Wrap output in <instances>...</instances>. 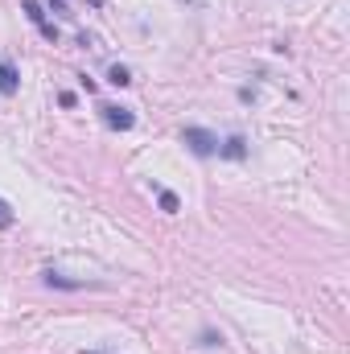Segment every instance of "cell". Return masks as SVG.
Returning a JSON list of instances; mask_svg holds the SVG:
<instances>
[{
	"label": "cell",
	"mask_w": 350,
	"mask_h": 354,
	"mask_svg": "<svg viewBox=\"0 0 350 354\" xmlns=\"http://www.w3.org/2000/svg\"><path fill=\"white\" fill-rule=\"evenodd\" d=\"M181 145H190L194 157H214L219 153V136L206 128H181Z\"/></svg>",
	"instance_id": "obj_1"
},
{
	"label": "cell",
	"mask_w": 350,
	"mask_h": 354,
	"mask_svg": "<svg viewBox=\"0 0 350 354\" xmlns=\"http://www.w3.org/2000/svg\"><path fill=\"white\" fill-rule=\"evenodd\" d=\"M99 120H103L111 132H132V128H136V111H132V107H116V103H103V107H99Z\"/></svg>",
	"instance_id": "obj_2"
},
{
	"label": "cell",
	"mask_w": 350,
	"mask_h": 354,
	"mask_svg": "<svg viewBox=\"0 0 350 354\" xmlns=\"http://www.w3.org/2000/svg\"><path fill=\"white\" fill-rule=\"evenodd\" d=\"M21 8H25V17H29V21H33L37 29H42V37H46L50 46H58V25H54V21H46V8H42L37 0H25Z\"/></svg>",
	"instance_id": "obj_3"
},
{
	"label": "cell",
	"mask_w": 350,
	"mask_h": 354,
	"mask_svg": "<svg viewBox=\"0 0 350 354\" xmlns=\"http://www.w3.org/2000/svg\"><path fill=\"white\" fill-rule=\"evenodd\" d=\"M219 157H227V161H243V157H248V140H243V136L223 140V145H219Z\"/></svg>",
	"instance_id": "obj_4"
},
{
	"label": "cell",
	"mask_w": 350,
	"mask_h": 354,
	"mask_svg": "<svg viewBox=\"0 0 350 354\" xmlns=\"http://www.w3.org/2000/svg\"><path fill=\"white\" fill-rule=\"evenodd\" d=\"M17 87H21L17 71H12L8 62H0V95H17Z\"/></svg>",
	"instance_id": "obj_5"
},
{
	"label": "cell",
	"mask_w": 350,
	"mask_h": 354,
	"mask_svg": "<svg viewBox=\"0 0 350 354\" xmlns=\"http://www.w3.org/2000/svg\"><path fill=\"white\" fill-rule=\"evenodd\" d=\"M157 202H161L165 214H177V210H181V198H177L174 189H157Z\"/></svg>",
	"instance_id": "obj_6"
},
{
	"label": "cell",
	"mask_w": 350,
	"mask_h": 354,
	"mask_svg": "<svg viewBox=\"0 0 350 354\" xmlns=\"http://www.w3.org/2000/svg\"><path fill=\"white\" fill-rule=\"evenodd\" d=\"M107 83H111V87H128V83H132V71H128V66H120V62H116V66H111V71H107Z\"/></svg>",
	"instance_id": "obj_7"
},
{
	"label": "cell",
	"mask_w": 350,
	"mask_h": 354,
	"mask_svg": "<svg viewBox=\"0 0 350 354\" xmlns=\"http://www.w3.org/2000/svg\"><path fill=\"white\" fill-rule=\"evenodd\" d=\"M46 284H50V288H87L83 280H66V276H58V272H46Z\"/></svg>",
	"instance_id": "obj_8"
},
{
	"label": "cell",
	"mask_w": 350,
	"mask_h": 354,
	"mask_svg": "<svg viewBox=\"0 0 350 354\" xmlns=\"http://www.w3.org/2000/svg\"><path fill=\"white\" fill-rule=\"evenodd\" d=\"M12 223H17V214H12V206H8V202L0 198V231H8Z\"/></svg>",
	"instance_id": "obj_9"
},
{
	"label": "cell",
	"mask_w": 350,
	"mask_h": 354,
	"mask_svg": "<svg viewBox=\"0 0 350 354\" xmlns=\"http://www.w3.org/2000/svg\"><path fill=\"white\" fill-rule=\"evenodd\" d=\"M50 8H54V12H62V17H71V12H66V4H62V0H50Z\"/></svg>",
	"instance_id": "obj_10"
},
{
	"label": "cell",
	"mask_w": 350,
	"mask_h": 354,
	"mask_svg": "<svg viewBox=\"0 0 350 354\" xmlns=\"http://www.w3.org/2000/svg\"><path fill=\"white\" fill-rule=\"evenodd\" d=\"M185 4H206V0H185Z\"/></svg>",
	"instance_id": "obj_11"
},
{
	"label": "cell",
	"mask_w": 350,
	"mask_h": 354,
	"mask_svg": "<svg viewBox=\"0 0 350 354\" xmlns=\"http://www.w3.org/2000/svg\"><path fill=\"white\" fill-rule=\"evenodd\" d=\"M83 354H107V351H83Z\"/></svg>",
	"instance_id": "obj_12"
}]
</instances>
